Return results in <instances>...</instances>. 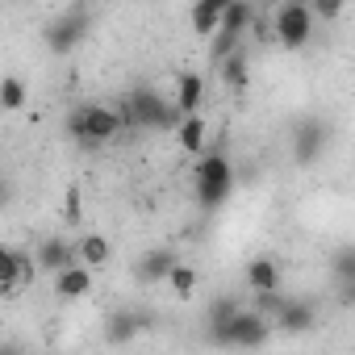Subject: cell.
I'll list each match as a JSON object with an SVG mask.
<instances>
[{
  "mask_svg": "<svg viewBox=\"0 0 355 355\" xmlns=\"http://www.w3.org/2000/svg\"><path fill=\"white\" fill-rule=\"evenodd\" d=\"M121 130H125V125H121L117 109H109V105H76V109L67 113V134H71V142L84 146V150L109 146Z\"/></svg>",
  "mask_w": 355,
  "mask_h": 355,
  "instance_id": "6da1fadb",
  "label": "cell"
},
{
  "mask_svg": "<svg viewBox=\"0 0 355 355\" xmlns=\"http://www.w3.org/2000/svg\"><path fill=\"white\" fill-rule=\"evenodd\" d=\"M193 180H197V205L201 209H222L234 193V167L222 150H209L193 167Z\"/></svg>",
  "mask_w": 355,
  "mask_h": 355,
  "instance_id": "7a4b0ae2",
  "label": "cell"
},
{
  "mask_svg": "<svg viewBox=\"0 0 355 355\" xmlns=\"http://www.w3.org/2000/svg\"><path fill=\"white\" fill-rule=\"evenodd\" d=\"M121 109H125V121L142 125V130H175V125L184 121L180 113L171 109V101H163L155 88H134Z\"/></svg>",
  "mask_w": 355,
  "mask_h": 355,
  "instance_id": "3957f363",
  "label": "cell"
},
{
  "mask_svg": "<svg viewBox=\"0 0 355 355\" xmlns=\"http://www.w3.org/2000/svg\"><path fill=\"white\" fill-rule=\"evenodd\" d=\"M88 26H92V9H88V5H67V9L46 26L42 42H46V51H55V55H71V51L88 38Z\"/></svg>",
  "mask_w": 355,
  "mask_h": 355,
  "instance_id": "277c9868",
  "label": "cell"
},
{
  "mask_svg": "<svg viewBox=\"0 0 355 355\" xmlns=\"http://www.w3.org/2000/svg\"><path fill=\"white\" fill-rule=\"evenodd\" d=\"M218 347H239V351H255V347H263L268 338H272V322L268 318H259L255 309H239L222 330H214L209 334Z\"/></svg>",
  "mask_w": 355,
  "mask_h": 355,
  "instance_id": "5b68a950",
  "label": "cell"
},
{
  "mask_svg": "<svg viewBox=\"0 0 355 355\" xmlns=\"http://www.w3.org/2000/svg\"><path fill=\"white\" fill-rule=\"evenodd\" d=\"M272 38H276L284 51H301V46L313 38V13H309V5H301V0L280 5L276 17H272Z\"/></svg>",
  "mask_w": 355,
  "mask_h": 355,
  "instance_id": "8992f818",
  "label": "cell"
},
{
  "mask_svg": "<svg viewBox=\"0 0 355 355\" xmlns=\"http://www.w3.org/2000/svg\"><path fill=\"white\" fill-rule=\"evenodd\" d=\"M205 105V76L197 71H184V76H175V96H171V109L180 113V117H197Z\"/></svg>",
  "mask_w": 355,
  "mask_h": 355,
  "instance_id": "52a82bcc",
  "label": "cell"
},
{
  "mask_svg": "<svg viewBox=\"0 0 355 355\" xmlns=\"http://www.w3.org/2000/svg\"><path fill=\"white\" fill-rule=\"evenodd\" d=\"M34 263H38V272L59 276L63 268H71V263H76V243H67V239L51 234V239H42V247L34 251Z\"/></svg>",
  "mask_w": 355,
  "mask_h": 355,
  "instance_id": "ba28073f",
  "label": "cell"
},
{
  "mask_svg": "<svg viewBox=\"0 0 355 355\" xmlns=\"http://www.w3.org/2000/svg\"><path fill=\"white\" fill-rule=\"evenodd\" d=\"M322 150H326V125H322L318 117L301 121L297 134H293V155H297V163H313Z\"/></svg>",
  "mask_w": 355,
  "mask_h": 355,
  "instance_id": "9c48e42d",
  "label": "cell"
},
{
  "mask_svg": "<svg viewBox=\"0 0 355 355\" xmlns=\"http://www.w3.org/2000/svg\"><path fill=\"white\" fill-rule=\"evenodd\" d=\"M276 326L284 330V334H309L313 326H318V309L309 305V301H284L280 305V313H276Z\"/></svg>",
  "mask_w": 355,
  "mask_h": 355,
  "instance_id": "30bf717a",
  "label": "cell"
},
{
  "mask_svg": "<svg viewBox=\"0 0 355 355\" xmlns=\"http://www.w3.org/2000/svg\"><path fill=\"white\" fill-rule=\"evenodd\" d=\"M55 293H59L63 301H80V297H88V293H92V272H88L84 263L63 268V272L55 276Z\"/></svg>",
  "mask_w": 355,
  "mask_h": 355,
  "instance_id": "8fae6325",
  "label": "cell"
},
{
  "mask_svg": "<svg viewBox=\"0 0 355 355\" xmlns=\"http://www.w3.org/2000/svg\"><path fill=\"white\" fill-rule=\"evenodd\" d=\"M146 326H150V313H134V309H121V313H113V318H109L105 334H109V343H134V338H138Z\"/></svg>",
  "mask_w": 355,
  "mask_h": 355,
  "instance_id": "7c38bea8",
  "label": "cell"
},
{
  "mask_svg": "<svg viewBox=\"0 0 355 355\" xmlns=\"http://www.w3.org/2000/svg\"><path fill=\"white\" fill-rule=\"evenodd\" d=\"M175 263H180V259H175V251H167V247L146 251V255L138 259V280H146V284H150V280H167Z\"/></svg>",
  "mask_w": 355,
  "mask_h": 355,
  "instance_id": "4fadbf2b",
  "label": "cell"
},
{
  "mask_svg": "<svg viewBox=\"0 0 355 355\" xmlns=\"http://www.w3.org/2000/svg\"><path fill=\"white\" fill-rule=\"evenodd\" d=\"M109 255H113V247H109L105 234H84V239L76 243V263H84L88 272H92V268H105Z\"/></svg>",
  "mask_w": 355,
  "mask_h": 355,
  "instance_id": "5bb4252c",
  "label": "cell"
},
{
  "mask_svg": "<svg viewBox=\"0 0 355 355\" xmlns=\"http://www.w3.org/2000/svg\"><path fill=\"white\" fill-rule=\"evenodd\" d=\"M222 9H226V0H197V5L189 9V21H193V30L197 34H218V26H222Z\"/></svg>",
  "mask_w": 355,
  "mask_h": 355,
  "instance_id": "9a60e30c",
  "label": "cell"
},
{
  "mask_svg": "<svg viewBox=\"0 0 355 355\" xmlns=\"http://www.w3.org/2000/svg\"><path fill=\"white\" fill-rule=\"evenodd\" d=\"M247 284L255 288V297L259 293H280V268L272 259H251L247 263Z\"/></svg>",
  "mask_w": 355,
  "mask_h": 355,
  "instance_id": "2e32d148",
  "label": "cell"
},
{
  "mask_svg": "<svg viewBox=\"0 0 355 355\" xmlns=\"http://www.w3.org/2000/svg\"><path fill=\"white\" fill-rule=\"evenodd\" d=\"M251 21H255V5H247V0H226V9H222V26L218 30H226V34H247L251 30Z\"/></svg>",
  "mask_w": 355,
  "mask_h": 355,
  "instance_id": "e0dca14e",
  "label": "cell"
},
{
  "mask_svg": "<svg viewBox=\"0 0 355 355\" xmlns=\"http://www.w3.org/2000/svg\"><path fill=\"white\" fill-rule=\"evenodd\" d=\"M205 134H209V125H205V117H201V113H197V117H184L180 125H175V138H180V146H184L189 155H201Z\"/></svg>",
  "mask_w": 355,
  "mask_h": 355,
  "instance_id": "ac0fdd59",
  "label": "cell"
},
{
  "mask_svg": "<svg viewBox=\"0 0 355 355\" xmlns=\"http://www.w3.org/2000/svg\"><path fill=\"white\" fill-rule=\"evenodd\" d=\"M26 101H30V88H26L21 76H5V80H0V109H5V113L26 109Z\"/></svg>",
  "mask_w": 355,
  "mask_h": 355,
  "instance_id": "d6986e66",
  "label": "cell"
},
{
  "mask_svg": "<svg viewBox=\"0 0 355 355\" xmlns=\"http://www.w3.org/2000/svg\"><path fill=\"white\" fill-rule=\"evenodd\" d=\"M167 284H171V293L180 297V301H189V297L197 293V268L175 263V268H171V276H167Z\"/></svg>",
  "mask_w": 355,
  "mask_h": 355,
  "instance_id": "ffe728a7",
  "label": "cell"
},
{
  "mask_svg": "<svg viewBox=\"0 0 355 355\" xmlns=\"http://www.w3.org/2000/svg\"><path fill=\"white\" fill-rule=\"evenodd\" d=\"M239 46H243V38H239V34H226V30H218V34L209 38V59L222 67L230 55H239Z\"/></svg>",
  "mask_w": 355,
  "mask_h": 355,
  "instance_id": "44dd1931",
  "label": "cell"
},
{
  "mask_svg": "<svg viewBox=\"0 0 355 355\" xmlns=\"http://www.w3.org/2000/svg\"><path fill=\"white\" fill-rule=\"evenodd\" d=\"M0 293H17V251L13 247H0Z\"/></svg>",
  "mask_w": 355,
  "mask_h": 355,
  "instance_id": "7402d4cb",
  "label": "cell"
},
{
  "mask_svg": "<svg viewBox=\"0 0 355 355\" xmlns=\"http://www.w3.org/2000/svg\"><path fill=\"white\" fill-rule=\"evenodd\" d=\"M239 309H243V305H239V297H218V301L209 305V334H214V330H222Z\"/></svg>",
  "mask_w": 355,
  "mask_h": 355,
  "instance_id": "603a6c76",
  "label": "cell"
},
{
  "mask_svg": "<svg viewBox=\"0 0 355 355\" xmlns=\"http://www.w3.org/2000/svg\"><path fill=\"white\" fill-rule=\"evenodd\" d=\"M222 80H226L230 88H247V55H243V51L222 63Z\"/></svg>",
  "mask_w": 355,
  "mask_h": 355,
  "instance_id": "cb8c5ba5",
  "label": "cell"
},
{
  "mask_svg": "<svg viewBox=\"0 0 355 355\" xmlns=\"http://www.w3.org/2000/svg\"><path fill=\"white\" fill-rule=\"evenodd\" d=\"M334 276H338L343 288H355V247H343L334 255Z\"/></svg>",
  "mask_w": 355,
  "mask_h": 355,
  "instance_id": "d4e9b609",
  "label": "cell"
},
{
  "mask_svg": "<svg viewBox=\"0 0 355 355\" xmlns=\"http://www.w3.org/2000/svg\"><path fill=\"white\" fill-rule=\"evenodd\" d=\"M34 280H38V263H34V255L17 251V288H30Z\"/></svg>",
  "mask_w": 355,
  "mask_h": 355,
  "instance_id": "484cf974",
  "label": "cell"
},
{
  "mask_svg": "<svg viewBox=\"0 0 355 355\" xmlns=\"http://www.w3.org/2000/svg\"><path fill=\"white\" fill-rule=\"evenodd\" d=\"M309 13H313V17H338V13H343V5H334V0H318Z\"/></svg>",
  "mask_w": 355,
  "mask_h": 355,
  "instance_id": "4316f807",
  "label": "cell"
},
{
  "mask_svg": "<svg viewBox=\"0 0 355 355\" xmlns=\"http://www.w3.org/2000/svg\"><path fill=\"white\" fill-rule=\"evenodd\" d=\"M9 201H13V180H9L5 171H0V209H5Z\"/></svg>",
  "mask_w": 355,
  "mask_h": 355,
  "instance_id": "83f0119b",
  "label": "cell"
},
{
  "mask_svg": "<svg viewBox=\"0 0 355 355\" xmlns=\"http://www.w3.org/2000/svg\"><path fill=\"white\" fill-rule=\"evenodd\" d=\"M0 355H30L17 338H0Z\"/></svg>",
  "mask_w": 355,
  "mask_h": 355,
  "instance_id": "f1b7e54d",
  "label": "cell"
},
{
  "mask_svg": "<svg viewBox=\"0 0 355 355\" xmlns=\"http://www.w3.org/2000/svg\"><path fill=\"white\" fill-rule=\"evenodd\" d=\"M67 218H80V189L67 193Z\"/></svg>",
  "mask_w": 355,
  "mask_h": 355,
  "instance_id": "f546056e",
  "label": "cell"
}]
</instances>
